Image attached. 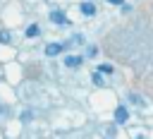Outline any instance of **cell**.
<instances>
[{
    "mask_svg": "<svg viewBox=\"0 0 153 139\" xmlns=\"http://www.w3.org/2000/svg\"><path fill=\"white\" fill-rule=\"evenodd\" d=\"M91 81H93L96 86H103V84H105V81H103V77H100V72H93V74H91Z\"/></svg>",
    "mask_w": 153,
    "mask_h": 139,
    "instance_id": "cell-7",
    "label": "cell"
},
{
    "mask_svg": "<svg viewBox=\"0 0 153 139\" xmlns=\"http://www.w3.org/2000/svg\"><path fill=\"white\" fill-rule=\"evenodd\" d=\"M98 72H100V74H112V65H100Z\"/></svg>",
    "mask_w": 153,
    "mask_h": 139,
    "instance_id": "cell-10",
    "label": "cell"
},
{
    "mask_svg": "<svg viewBox=\"0 0 153 139\" xmlns=\"http://www.w3.org/2000/svg\"><path fill=\"white\" fill-rule=\"evenodd\" d=\"M12 41V34L10 31H0V43H10Z\"/></svg>",
    "mask_w": 153,
    "mask_h": 139,
    "instance_id": "cell-9",
    "label": "cell"
},
{
    "mask_svg": "<svg viewBox=\"0 0 153 139\" xmlns=\"http://www.w3.org/2000/svg\"><path fill=\"white\" fill-rule=\"evenodd\" d=\"M50 22L57 24V26H67V24H69V19H67V14H65L62 10H53V12H50Z\"/></svg>",
    "mask_w": 153,
    "mask_h": 139,
    "instance_id": "cell-1",
    "label": "cell"
},
{
    "mask_svg": "<svg viewBox=\"0 0 153 139\" xmlns=\"http://www.w3.org/2000/svg\"><path fill=\"white\" fill-rule=\"evenodd\" d=\"M79 10H81L84 17H93V14H96V5H93L91 0H84V2L79 5Z\"/></svg>",
    "mask_w": 153,
    "mask_h": 139,
    "instance_id": "cell-4",
    "label": "cell"
},
{
    "mask_svg": "<svg viewBox=\"0 0 153 139\" xmlns=\"http://www.w3.org/2000/svg\"><path fill=\"white\" fill-rule=\"evenodd\" d=\"M129 101H131L134 105H143V98H141V96H136V93H129Z\"/></svg>",
    "mask_w": 153,
    "mask_h": 139,
    "instance_id": "cell-8",
    "label": "cell"
},
{
    "mask_svg": "<svg viewBox=\"0 0 153 139\" xmlns=\"http://www.w3.org/2000/svg\"><path fill=\"white\" fill-rule=\"evenodd\" d=\"M41 34V29H38V24H31V26H26V38H36Z\"/></svg>",
    "mask_w": 153,
    "mask_h": 139,
    "instance_id": "cell-6",
    "label": "cell"
},
{
    "mask_svg": "<svg viewBox=\"0 0 153 139\" xmlns=\"http://www.w3.org/2000/svg\"><path fill=\"white\" fill-rule=\"evenodd\" d=\"M127 120H129V110H127L124 105H117V108H115V122H117V125H124Z\"/></svg>",
    "mask_w": 153,
    "mask_h": 139,
    "instance_id": "cell-2",
    "label": "cell"
},
{
    "mask_svg": "<svg viewBox=\"0 0 153 139\" xmlns=\"http://www.w3.org/2000/svg\"><path fill=\"white\" fill-rule=\"evenodd\" d=\"M31 117H33V115H31V110H24V113H22V122H29Z\"/></svg>",
    "mask_w": 153,
    "mask_h": 139,
    "instance_id": "cell-11",
    "label": "cell"
},
{
    "mask_svg": "<svg viewBox=\"0 0 153 139\" xmlns=\"http://www.w3.org/2000/svg\"><path fill=\"white\" fill-rule=\"evenodd\" d=\"M98 55V48L96 46H88V58H96Z\"/></svg>",
    "mask_w": 153,
    "mask_h": 139,
    "instance_id": "cell-12",
    "label": "cell"
},
{
    "mask_svg": "<svg viewBox=\"0 0 153 139\" xmlns=\"http://www.w3.org/2000/svg\"><path fill=\"white\" fill-rule=\"evenodd\" d=\"M110 5H124V0H108Z\"/></svg>",
    "mask_w": 153,
    "mask_h": 139,
    "instance_id": "cell-13",
    "label": "cell"
},
{
    "mask_svg": "<svg viewBox=\"0 0 153 139\" xmlns=\"http://www.w3.org/2000/svg\"><path fill=\"white\" fill-rule=\"evenodd\" d=\"M81 62H84V58H81V55H67V58H65V65H67V67H72V70H74V67H79Z\"/></svg>",
    "mask_w": 153,
    "mask_h": 139,
    "instance_id": "cell-5",
    "label": "cell"
},
{
    "mask_svg": "<svg viewBox=\"0 0 153 139\" xmlns=\"http://www.w3.org/2000/svg\"><path fill=\"white\" fill-rule=\"evenodd\" d=\"M65 50V43H48L45 46V55L48 58H55V55H60Z\"/></svg>",
    "mask_w": 153,
    "mask_h": 139,
    "instance_id": "cell-3",
    "label": "cell"
}]
</instances>
